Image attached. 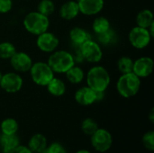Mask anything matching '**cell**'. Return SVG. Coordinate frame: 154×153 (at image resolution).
<instances>
[{"instance_id":"1","label":"cell","mask_w":154,"mask_h":153,"mask_svg":"<svg viewBox=\"0 0 154 153\" xmlns=\"http://www.w3.org/2000/svg\"><path fill=\"white\" fill-rule=\"evenodd\" d=\"M87 84L95 91H106L110 84L109 73L101 66L93 67L87 74Z\"/></svg>"},{"instance_id":"2","label":"cell","mask_w":154,"mask_h":153,"mask_svg":"<svg viewBox=\"0 0 154 153\" xmlns=\"http://www.w3.org/2000/svg\"><path fill=\"white\" fill-rule=\"evenodd\" d=\"M141 87V80L140 78L137 77L134 72L122 74L119 78L116 88L118 93L125 98H129L134 96Z\"/></svg>"},{"instance_id":"3","label":"cell","mask_w":154,"mask_h":153,"mask_svg":"<svg viewBox=\"0 0 154 153\" xmlns=\"http://www.w3.org/2000/svg\"><path fill=\"white\" fill-rule=\"evenodd\" d=\"M23 25L24 28L32 34L34 35H40L45 32H47L50 21L48 16H45L36 12H31L26 14V16L23 19Z\"/></svg>"},{"instance_id":"4","label":"cell","mask_w":154,"mask_h":153,"mask_svg":"<svg viewBox=\"0 0 154 153\" xmlns=\"http://www.w3.org/2000/svg\"><path fill=\"white\" fill-rule=\"evenodd\" d=\"M48 64L53 72L65 73L73 65H75V61L70 52L67 50H58L50 56Z\"/></svg>"},{"instance_id":"5","label":"cell","mask_w":154,"mask_h":153,"mask_svg":"<svg viewBox=\"0 0 154 153\" xmlns=\"http://www.w3.org/2000/svg\"><path fill=\"white\" fill-rule=\"evenodd\" d=\"M30 73L33 82L39 86H47L49 82L54 78L53 70L48 63L40 61L32 65Z\"/></svg>"},{"instance_id":"6","label":"cell","mask_w":154,"mask_h":153,"mask_svg":"<svg viewBox=\"0 0 154 153\" xmlns=\"http://www.w3.org/2000/svg\"><path fill=\"white\" fill-rule=\"evenodd\" d=\"M90 137L93 148L99 152L107 151L113 144L112 135L106 129L98 128Z\"/></svg>"},{"instance_id":"7","label":"cell","mask_w":154,"mask_h":153,"mask_svg":"<svg viewBox=\"0 0 154 153\" xmlns=\"http://www.w3.org/2000/svg\"><path fill=\"white\" fill-rule=\"evenodd\" d=\"M152 35L148 29L136 26L129 32V41L136 49H143L147 47L151 41Z\"/></svg>"},{"instance_id":"8","label":"cell","mask_w":154,"mask_h":153,"mask_svg":"<svg viewBox=\"0 0 154 153\" xmlns=\"http://www.w3.org/2000/svg\"><path fill=\"white\" fill-rule=\"evenodd\" d=\"M79 47L85 60H88L92 63H96L101 60L103 52L97 42L92 40H88L83 44H81Z\"/></svg>"},{"instance_id":"9","label":"cell","mask_w":154,"mask_h":153,"mask_svg":"<svg viewBox=\"0 0 154 153\" xmlns=\"http://www.w3.org/2000/svg\"><path fill=\"white\" fill-rule=\"evenodd\" d=\"M23 86V78L20 75L14 72H8L3 75L0 87L7 93H16Z\"/></svg>"},{"instance_id":"10","label":"cell","mask_w":154,"mask_h":153,"mask_svg":"<svg viewBox=\"0 0 154 153\" xmlns=\"http://www.w3.org/2000/svg\"><path fill=\"white\" fill-rule=\"evenodd\" d=\"M37 46L43 52H53L59 45V39L51 32H45L37 38Z\"/></svg>"},{"instance_id":"11","label":"cell","mask_w":154,"mask_h":153,"mask_svg":"<svg viewBox=\"0 0 154 153\" xmlns=\"http://www.w3.org/2000/svg\"><path fill=\"white\" fill-rule=\"evenodd\" d=\"M10 62L14 69L18 72L29 71L32 65L31 57L28 54L22 51H16L10 58Z\"/></svg>"},{"instance_id":"12","label":"cell","mask_w":154,"mask_h":153,"mask_svg":"<svg viewBox=\"0 0 154 153\" xmlns=\"http://www.w3.org/2000/svg\"><path fill=\"white\" fill-rule=\"evenodd\" d=\"M153 70V60L150 57H142L134 61L133 72L141 78L149 77Z\"/></svg>"},{"instance_id":"13","label":"cell","mask_w":154,"mask_h":153,"mask_svg":"<svg viewBox=\"0 0 154 153\" xmlns=\"http://www.w3.org/2000/svg\"><path fill=\"white\" fill-rule=\"evenodd\" d=\"M79 13L85 15L98 14L104 7V0H79Z\"/></svg>"},{"instance_id":"14","label":"cell","mask_w":154,"mask_h":153,"mask_svg":"<svg viewBox=\"0 0 154 153\" xmlns=\"http://www.w3.org/2000/svg\"><path fill=\"white\" fill-rule=\"evenodd\" d=\"M75 99L81 106H90L97 102V92L89 87H83L77 90Z\"/></svg>"},{"instance_id":"15","label":"cell","mask_w":154,"mask_h":153,"mask_svg":"<svg viewBox=\"0 0 154 153\" xmlns=\"http://www.w3.org/2000/svg\"><path fill=\"white\" fill-rule=\"evenodd\" d=\"M79 13V8L78 2L75 1H68L64 3L60 9V16L65 20H72Z\"/></svg>"},{"instance_id":"16","label":"cell","mask_w":154,"mask_h":153,"mask_svg":"<svg viewBox=\"0 0 154 153\" xmlns=\"http://www.w3.org/2000/svg\"><path fill=\"white\" fill-rule=\"evenodd\" d=\"M28 148L33 153H42L47 148V139L41 133L34 134L29 141Z\"/></svg>"},{"instance_id":"17","label":"cell","mask_w":154,"mask_h":153,"mask_svg":"<svg viewBox=\"0 0 154 153\" xmlns=\"http://www.w3.org/2000/svg\"><path fill=\"white\" fill-rule=\"evenodd\" d=\"M19 145V138L16 134H3L0 138V147L4 153H10Z\"/></svg>"},{"instance_id":"18","label":"cell","mask_w":154,"mask_h":153,"mask_svg":"<svg viewBox=\"0 0 154 153\" xmlns=\"http://www.w3.org/2000/svg\"><path fill=\"white\" fill-rule=\"evenodd\" d=\"M69 37L75 46H80L85 41L90 40V34L80 27H74L69 32Z\"/></svg>"},{"instance_id":"19","label":"cell","mask_w":154,"mask_h":153,"mask_svg":"<svg viewBox=\"0 0 154 153\" xmlns=\"http://www.w3.org/2000/svg\"><path fill=\"white\" fill-rule=\"evenodd\" d=\"M47 88L51 95L54 96H61L66 91V85L61 79L53 78L47 85Z\"/></svg>"},{"instance_id":"20","label":"cell","mask_w":154,"mask_h":153,"mask_svg":"<svg viewBox=\"0 0 154 153\" xmlns=\"http://www.w3.org/2000/svg\"><path fill=\"white\" fill-rule=\"evenodd\" d=\"M136 23H137V26L148 29L150 27V25L154 23L152 12L151 10H148V9L142 10L137 14Z\"/></svg>"},{"instance_id":"21","label":"cell","mask_w":154,"mask_h":153,"mask_svg":"<svg viewBox=\"0 0 154 153\" xmlns=\"http://www.w3.org/2000/svg\"><path fill=\"white\" fill-rule=\"evenodd\" d=\"M65 73H66L67 79L72 84H79L84 78V71H83V69L80 67L75 66V65H73Z\"/></svg>"},{"instance_id":"22","label":"cell","mask_w":154,"mask_h":153,"mask_svg":"<svg viewBox=\"0 0 154 153\" xmlns=\"http://www.w3.org/2000/svg\"><path fill=\"white\" fill-rule=\"evenodd\" d=\"M0 128L3 134H15L18 131V123L14 118H6L1 123Z\"/></svg>"},{"instance_id":"23","label":"cell","mask_w":154,"mask_h":153,"mask_svg":"<svg viewBox=\"0 0 154 153\" xmlns=\"http://www.w3.org/2000/svg\"><path fill=\"white\" fill-rule=\"evenodd\" d=\"M93 30L94 32L97 33V34H99V33H102L106 31H107L110 27V23L109 21L106 18V17H103V16H100V17H97L94 20L93 22Z\"/></svg>"},{"instance_id":"24","label":"cell","mask_w":154,"mask_h":153,"mask_svg":"<svg viewBox=\"0 0 154 153\" xmlns=\"http://www.w3.org/2000/svg\"><path fill=\"white\" fill-rule=\"evenodd\" d=\"M134 60L126 56L121 57L117 61V68L122 74L133 72Z\"/></svg>"},{"instance_id":"25","label":"cell","mask_w":154,"mask_h":153,"mask_svg":"<svg viewBox=\"0 0 154 153\" xmlns=\"http://www.w3.org/2000/svg\"><path fill=\"white\" fill-rule=\"evenodd\" d=\"M97 129L98 124L92 118H86L81 124V130L88 136H91Z\"/></svg>"},{"instance_id":"26","label":"cell","mask_w":154,"mask_h":153,"mask_svg":"<svg viewBox=\"0 0 154 153\" xmlns=\"http://www.w3.org/2000/svg\"><path fill=\"white\" fill-rule=\"evenodd\" d=\"M16 52V49L13 43L9 41L0 42V58L10 59Z\"/></svg>"},{"instance_id":"27","label":"cell","mask_w":154,"mask_h":153,"mask_svg":"<svg viewBox=\"0 0 154 153\" xmlns=\"http://www.w3.org/2000/svg\"><path fill=\"white\" fill-rule=\"evenodd\" d=\"M55 9L54 3L51 0H42L37 7V11L45 16L51 15Z\"/></svg>"},{"instance_id":"28","label":"cell","mask_w":154,"mask_h":153,"mask_svg":"<svg viewBox=\"0 0 154 153\" xmlns=\"http://www.w3.org/2000/svg\"><path fill=\"white\" fill-rule=\"evenodd\" d=\"M116 33L115 32L109 28L107 31L102 32V33H99L97 34V40L100 43L102 44H105V45H108V44H111L113 42H115L116 41Z\"/></svg>"},{"instance_id":"29","label":"cell","mask_w":154,"mask_h":153,"mask_svg":"<svg viewBox=\"0 0 154 153\" xmlns=\"http://www.w3.org/2000/svg\"><path fill=\"white\" fill-rule=\"evenodd\" d=\"M143 143L144 145V147L152 151L154 150V132L152 131H150V132H147L143 137Z\"/></svg>"},{"instance_id":"30","label":"cell","mask_w":154,"mask_h":153,"mask_svg":"<svg viewBox=\"0 0 154 153\" xmlns=\"http://www.w3.org/2000/svg\"><path fill=\"white\" fill-rule=\"evenodd\" d=\"M42 153H67V151L60 143L54 142L50 146H47V148Z\"/></svg>"},{"instance_id":"31","label":"cell","mask_w":154,"mask_h":153,"mask_svg":"<svg viewBox=\"0 0 154 153\" xmlns=\"http://www.w3.org/2000/svg\"><path fill=\"white\" fill-rule=\"evenodd\" d=\"M12 0H0V13L5 14L12 9Z\"/></svg>"},{"instance_id":"32","label":"cell","mask_w":154,"mask_h":153,"mask_svg":"<svg viewBox=\"0 0 154 153\" xmlns=\"http://www.w3.org/2000/svg\"><path fill=\"white\" fill-rule=\"evenodd\" d=\"M75 47H76V49L73 50V52H72L71 54H72V57H73V59H74V61H75V62L80 63V62L84 61L85 60H84V57H83V55H82L80 47H79V46H75Z\"/></svg>"},{"instance_id":"33","label":"cell","mask_w":154,"mask_h":153,"mask_svg":"<svg viewBox=\"0 0 154 153\" xmlns=\"http://www.w3.org/2000/svg\"><path fill=\"white\" fill-rule=\"evenodd\" d=\"M10 153H32V151L26 147V146H23V145H18L14 150H13Z\"/></svg>"},{"instance_id":"34","label":"cell","mask_w":154,"mask_h":153,"mask_svg":"<svg viewBox=\"0 0 154 153\" xmlns=\"http://www.w3.org/2000/svg\"><path fill=\"white\" fill-rule=\"evenodd\" d=\"M153 112H154L153 109H152V111H151V113H150V119H151V122H152V123H153V121H154V116H153L154 113Z\"/></svg>"},{"instance_id":"35","label":"cell","mask_w":154,"mask_h":153,"mask_svg":"<svg viewBox=\"0 0 154 153\" xmlns=\"http://www.w3.org/2000/svg\"><path fill=\"white\" fill-rule=\"evenodd\" d=\"M76 153H91L90 151H87V150H80V151H78Z\"/></svg>"},{"instance_id":"36","label":"cell","mask_w":154,"mask_h":153,"mask_svg":"<svg viewBox=\"0 0 154 153\" xmlns=\"http://www.w3.org/2000/svg\"><path fill=\"white\" fill-rule=\"evenodd\" d=\"M2 77H3V74H2V72L0 71V81H1V78H2Z\"/></svg>"}]
</instances>
